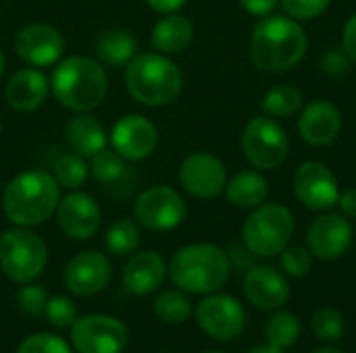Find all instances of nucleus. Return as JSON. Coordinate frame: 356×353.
I'll list each match as a JSON object with an SVG mask.
<instances>
[{
  "mask_svg": "<svg viewBox=\"0 0 356 353\" xmlns=\"http://www.w3.org/2000/svg\"><path fill=\"white\" fill-rule=\"evenodd\" d=\"M307 48L309 37L296 19L267 15L252 27L248 54L259 71L286 73L305 58Z\"/></svg>",
  "mask_w": 356,
  "mask_h": 353,
  "instance_id": "f257e3e1",
  "label": "nucleus"
},
{
  "mask_svg": "<svg viewBox=\"0 0 356 353\" xmlns=\"http://www.w3.org/2000/svg\"><path fill=\"white\" fill-rule=\"evenodd\" d=\"M60 185L48 171L31 169L15 175L2 187V210L15 227L33 229L44 225L56 210Z\"/></svg>",
  "mask_w": 356,
  "mask_h": 353,
  "instance_id": "f03ea898",
  "label": "nucleus"
},
{
  "mask_svg": "<svg viewBox=\"0 0 356 353\" xmlns=\"http://www.w3.org/2000/svg\"><path fill=\"white\" fill-rule=\"evenodd\" d=\"M50 94L73 112H92L108 94V75L96 58L67 56L52 69Z\"/></svg>",
  "mask_w": 356,
  "mask_h": 353,
  "instance_id": "7ed1b4c3",
  "label": "nucleus"
},
{
  "mask_svg": "<svg viewBox=\"0 0 356 353\" xmlns=\"http://www.w3.org/2000/svg\"><path fill=\"white\" fill-rule=\"evenodd\" d=\"M125 89L142 106L173 104L184 89L181 69L161 52H140L125 64Z\"/></svg>",
  "mask_w": 356,
  "mask_h": 353,
  "instance_id": "20e7f679",
  "label": "nucleus"
},
{
  "mask_svg": "<svg viewBox=\"0 0 356 353\" xmlns=\"http://www.w3.org/2000/svg\"><path fill=\"white\" fill-rule=\"evenodd\" d=\"M232 262L225 250L215 243H190L177 250L167 266L173 285L186 293H217L229 279Z\"/></svg>",
  "mask_w": 356,
  "mask_h": 353,
  "instance_id": "39448f33",
  "label": "nucleus"
},
{
  "mask_svg": "<svg viewBox=\"0 0 356 353\" xmlns=\"http://www.w3.org/2000/svg\"><path fill=\"white\" fill-rule=\"evenodd\" d=\"M294 214L284 204H261L252 208L242 227L244 248L252 256H280L292 241Z\"/></svg>",
  "mask_w": 356,
  "mask_h": 353,
  "instance_id": "423d86ee",
  "label": "nucleus"
},
{
  "mask_svg": "<svg viewBox=\"0 0 356 353\" xmlns=\"http://www.w3.org/2000/svg\"><path fill=\"white\" fill-rule=\"evenodd\" d=\"M48 264V248L27 227H13L0 235V268L19 285L35 281Z\"/></svg>",
  "mask_w": 356,
  "mask_h": 353,
  "instance_id": "0eeeda50",
  "label": "nucleus"
},
{
  "mask_svg": "<svg viewBox=\"0 0 356 353\" xmlns=\"http://www.w3.org/2000/svg\"><path fill=\"white\" fill-rule=\"evenodd\" d=\"M240 146L246 160L259 171L280 169L290 152L288 133L267 114L248 121V125L242 131Z\"/></svg>",
  "mask_w": 356,
  "mask_h": 353,
  "instance_id": "6e6552de",
  "label": "nucleus"
},
{
  "mask_svg": "<svg viewBox=\"0 0 356 353\" xmlns=\"http://www.w3.org/2000/svg\"><path fill=\"white\" fill-rule=\"evenodd\" d=\"M71 343L77 353H123L129 343V331L115 316L88 314L73 322Z\"/></svg>",
  "mask_w": 356,
  "mask_h": 353,
  "instance_id": "1a4fd4ad",
  "label": "nucleus"
},
{
  "mask_svg": "<svg viewBox=\"0 0 356 353\" xmlns=\"http://www.w3.org/2000/svg\"><path fill=\"white\" fill-rule=\"evenodd\" d=\"M188 206L181 193L169 185H152L138 193L134 214L138 225L150 231H171L186 218Z\"/></svg>",
  "mask_w": 356,
  "mask_h": 353,
  "instance_id": "9d476101",
  "label": "nucleus"
},
{
  "mask_svg": "<svg viewBox=\"0 0 356 353\" xmlns=\"http://www.w3.org/2000/svg\"><path fill=\"white\" fill-rule=\"evenodd\" d=\"M204 335L215 341H234L244 333L246 312L242 304L225 293H209L194 310Z\"/></svg>",
  "mask_w": 356,
  "mask_h": 353,
  "instance_id": "9b49d317",
  "label": "nucleus"
},
{
  "mask_svg": "<svg viewBox=\"0 0 356 353\" xmlns=\"http://www.w3.org/2000/svg\"><path fill=\"white\" fill-rule=\"evenodd\" d=\"M179 185L198 200H215L225 191L227 169L211 152H192L179 164Z\"/></svg>",
  "mask_w": 356,
  "mask_h": 353,
  "instance_id": "f8f14e48",
  "label": "nucleus"
},
{
  "mask_svg": "<svg viewBox=\"0 0 356 353\" xmlns=\"http://www.w3.org/2000/svg\"><path fill=\"white\" fill-rule=\"evenodd\" d=\"M13 46L17 56L27 67L44 69L60 60L65 52V37L54 25L44 21H31L17 31Z\"/></svg>",
  "mask_w": 356,
  "mask_h": 353,
  "instance_id": "ddd939ff",
  "label": "nucleus"
},
{
  "mask_svg": "<svg viewBox=\"0 0 356 353\" xmlns=\"http://www.w3.org/2000/svg\"><path fill=\"white\" fill-rule=\"evenodd\" d=\"M113 277V264L106 254L98 250H83L75 254L63 273V283L69 293L77 298H94L106 289Z\"/></svg>",
  "mask_w": 356,
  "mask_h": 353,
  "instance_id": "4468645a",
  "label": "nucleus"
},
{
  "mask_svg": "<svg viewBox=\"0 0 356 353\" xmlns=\"http://www.w3.org/2000/svg\"><path fill=\"white\" fill-rule=\"evenodd\" d=\"M108 144L121 158L138 162L154 152L159 144V131L148 117L129 112L117 119L108 133Z\"/></svg>",
  "mask_w": 356,
  "mask_h": 353,
  "instance_id": "2eb2a0df",
  "label": "nucleus"
},
{
  "mask_svg": "<svg viewBox=\"0 0 356 353\" xmlns=\"http://www.w3.org/2000/svg\"><path fill=\"white\" fill-rule=\"evenodd\" d=\"M54 214H56V225L63 231V235L75 241L94 237L102 225V210L98 202L81 189L60 196Z\"/></svg>",
  "mask_w": 356,
  "mask_h": 353,
  "instance_id": "dca6fc26",
  "label": "nucleus"
},
{
  "mask_svg": "<svg viewBox=\"0 0 356 353\" xmlns=\"http://www.w3.org/2000/svg\"><path fill=\"white\" fill-rule=\"evenodd\" d=\"M294 193L300 204L313 212L330 210L338 204L340 185L336 175L323 162H302L294 175Z\"/></svg>",
  "mask_w": 356,
  "mask_h": 353,
  "instance_id": "f3484780",
  "label": "nucleus"
},
{
  "mask_svg": "<svg viewBox=\"0 0 356 353\" xmlns=\"http://www.w3.org/2000/svg\"><path fill=\"white\" fill-rule=\"evenodd\" d=\"M353 237H355L353 225L342 214H323L315 218L307 231L309 252L325 262L342 258L348 252Z\"/></svg>",
  "mask_w": 356,
  "mask_h": 353,
  "instance_id": "a211bd4d",
  "label": "nucleus"
},
{
  "mask_svg": "<svg viewBox=\"0 0 356 353\" xmlns=\"http://www.w3.org/2000/svg\"><path fill=\"white\" fill-rule=\"evenodd\" d=\"M242 289H244L246 300L263 312L280 310L290 300L288 279L280 270H275L273 266H267V264L252 266L244 275Z\"/></svg>",
  "mask_w": 356,
  "mask_h": 353,
  "instance_id": "6ab92c4d",
  "label": "nucleus"
},
{
  "mask_svg": "<svg viewBox=\"0 0 356 353\" xmlns=\"http://www.w3.org/2000/svg\"><path fill=\"white\" fill-rule=\"evenodd\" d=\"M342 131V112L330 100H313L305 106L298 119V133L313 148L330 146Z\"/></svg>",
  "mask_w": 356,
  "mask_h": 353,
  "instance_id": "aec40b11",
  "label": "nucleus"
},
{
  "mask_svg": "<svg viewBox=\"0 0 356 353\" xmlns=\"http://www.w3.org/2000/svg\"><path fill=\"white\" fill-rule=\"evenodd\" d=\"M165 279H167V264L163 256L152 250L131 254L121 273L123 289L136 298L154 293L165 283Z\"/></svg>",
  "mask_w": 356,
  "mask_h": 353,
  "instance_id": "412c9836",
  "label": "nucleus"
},
{
  "mask_svg": "<svg viewBox=\"0 0 356 353\" xmlns=\"http://www.w3.org/2000/svg\"><path fill=\"white\" fill-rule=\"evenodd\" d=\"M50 96V79L35 67L15 71L4 85V100L17 112L38 110Z\"/></svg>",
  "mask_w": 356,
  "mask_h": 353,
  "instance_id": "4be33fe9",
  "label": "nucleus"
},
{
  "mask_svg": "<svg viewBox=\"0 0 356 353\" xmlns=\"http://www.w3.org/2000/svg\"><path fill=\"white\" fill-rule=\"evenodd\" d=\"M63 137L67 146L83 158H92L96 152L108 146V133L104 125L90 112H75V117L65 123Z\"/></svg>",
  "mask_w": 356,
  "mask_h": 353,
  "instance_id": "5701e85b",
  "label": "nucleus"
},
{
  "mask_svg": "<svg viewBox=\"0 0 356 353\" xmlns=\"http://www.w3.org/2000/svg\"><path fill=\"white\" fill-rule=\"evenodd\" d=\"M194 40V25L188 17L171 12L159 19L150 31L152 48L165 56L181 54Z\"/></svg>",
  "mask_w": 356,
  "mask_h": 353,
  "instance_id": "b1692460",
  "label": "nucleus"
},
{
  "mask_svg": "<svg viewBox=\"0 0 356 353\" xmlns=\"http://www.w3.org/2000/svg\"><path fill=\"white\" fill-rule=\"evenodd\" d=\"M94 52L96 60L106 67H125L138 54V40L129 29L113 27L98 35Z\"/></svg>",
  "mask_w": 356,
  "mask_h": 353,
  "instance_id": "393cba45",
  "label": "nucleus"
},
{
  "mask_svg": "<svg viewBox=\"0 0 356 353\" xmlns=\"http://www.w3.org/2000/svg\"><path fill=\"white\" fill-rule=\"evenodd\" d=\"M269 196V183L259 171H240L225 185V198L232 206L252 210L265 204Z\"/></svg>",
  "mask_w": 356,
  "mask_h": 353,
  "instance_id": "a878e982",
  "label": "nucleus"
},
{
  "mask_svg": "<svg viewBox=\"0 0 356 353\" xmlns=\"http://www.w3.org/2000/svg\"><path fill=\"white\" fill-rule=\"evenodd\" d=\"M305 102V94L300 87L292 85V83H280L273 85L265 98H263V112L271 119H286L296 114L302 108Z\"/></svg>",
  "mask_w": 356,
  "mask_h": 353,
  "instance_id": "bb28decb",
  "label": "nucleus"
},
{
  "mask_svg": "<svg viewBox=\"0 0 356 353\" xmlns=\"http://www.w3.org/2000/svg\"><path fill=\"white\" fill-rule=\"evenodd\" d=\"M52 177L56 179V183L60 185V189H81L90 177V164L86 162L83 156H79L77 152H63L54 158L52 162Z\"/></svg>",
  "mask_w": 356,
  "mask_h": 353,
  "instance_id": "cd10ccee",
  "label": "nucleus"
},
{
  "mask_svg": "<svg viewBox=\"0 0 356 353\" xmlns=\"http://www.w3.org/2000/svg\"><path fill=\"white\" fill-rule=\"evenodd\" d=\"M152 310L161 322L171 325V327L184 325L192 316V304H190L186 291H181V289L161 291L152 302Z\"/></svg>",
  "mask_w": 356,
  "mask_h": 353,
  "instance_id": "c85d7f7f",
  "label": "nucleus"
},
{
  "mask_svg": "<svg viewBox=\"0 0 356 353\" xmlns=\"http://www.w3.org/2000/svg\"><path fill=\"white\" fill-rule=\"evenodd\" d=\"M142 241V233L138 227V221L131 218H119L115 221L104 235V246L106 250L117 256V258H127L131 256Z\"/></svg>",
  "mask_w": 356,
  "mask_h": 353,
  "instance_id": "c756f323",
  "label": "nucleus"
},
{
  "mask_svg": "<svg viewBox=\"0 0 356 353\" xmlns=\"http://www.w3.org/2000/svg\"><path fill=\"white\" fill-rule=\"evenodd\" d=\"M265 339L277 350H290L300 339V320L292 312H275L265 325Z\"/></svg>",
  "mask_w": 356,
  "mask_h": 353,
  "instance_id": "7c9ffc66",
  "label": "nucleus"
},
{
  "mask_svg": "<svg viewBox=\"0 0 356 353\" xmlns=\"http://www.w3.org/2000/svg\"><path fill=\"white\" fill-rule=\"evenodd\" d=\"M127 160L121 158L115 150H100L96 152L92 158H90V175L98 181V183H104V185H113L117 183L125 171H127Z\"/></svg>",
  "mask_w": 356,
  "mask_h": 353,
  "instance_id": "2f4dec72",
  "label": "nucleus"
},
{
  "mask_svg": "<svg viewBox=\"0 0 356 353\" xmlns=\"http://www.w3.org/2000/svg\"><path fill=\"white\" fill-rule=\"evenodd\" d=\"M311 327H313V333L321 341H327V343H334V341L342 339V335L346 331V322H344L342 312L332 308V306L317 308L313 318H311Z\"/></svg>",
  "mask_w": 356,
  "mask_h": 353,
  "instance_id": "473e14b6",
  "label": "nucleus"
},
{
  "mask_svg": "<svg viewBox=\"0 0 356 353\" xmlns=\"http://www.w3.org/2000/svg\"><path fill=\"white\" fill-rule=\"evenodd\" d=\"M44 318L50 327H54L58 331L71 329L73 322L77 320V306L65 295L50 298L44 306Z\"/></svg>",
  "mask_w": 356,
  "mask_h": 353,
  "instance_id": "72a5a7b5",
  "label": "nucleus"
},
{
  "mask_svg": "<svg viewBox=\"0 0 356 353\" xmlns=\"http://www.w3.org/2000/svg\"><path fill=\"white\" fill-rule=\"evenodd\" d=\"M280 256L284 273L292 279H305L313 268V254L300 246H288Z\"/></svg>",
  "mask_w": 356,
  "mask_h": 353,
  "instance_id": "f704fd0d",
  "label": "nucleus"
},
{
  "mask_svg": "<svg viewBox=\"0 0 356 353\" xmlns=\"http://www.w3.org/2000/svg\"><path fill=\"white\" fill-rule=\"evenodd\" d=\"M17 353H73L71 347L67 345L65 339L56 337V335H50V333H35V335H29L25 337L19 347Z\"/></svg>",
  "mask_w": 356,
  "mask_h": 353,
  "instance_id": "c9c22d12",
  "label": "nucleus"
},
{
  "mask_svg": "<svg viewBox=\"0 0 356 353\" xmlns=\"http://www.w3.org/2000/svg\"><path fill=\"white\" fill-rule=\"evenodd\" d=\"M48 302V295H46V289L42 285H35L33 281L31 283H25L19 291H17V306L21 308L23 314L27 316H42L44 314V306Z\"/></svg>",
  "mask_w": 356,
  "mask_h": 353,
  "instance_id": "e433bc0d",
  "label": "nucleus"
},
{
  "mask_svg": "<svg viewBox=\"0 0 356 353\" xmlns=\"http://www.w3.org/2000/svg\"><path fill=\"white\" fill-rule=\"evenodd\" d=\"M280 4L288 17L300 19V21H311V19H317L319 15H323L330 8L332 0H280Z\"/></svg>",
  "mask_w": 356,
  "mask_h": 353,
  "instance_id": "4c0bfd02",
  "label": "nucleus"
},
{
  "mask_svg": "<svg viewBox=\"0 0 356 353\" xmlns=\"http://www.w3.org/2000/svg\"><path fill=\"white\" fill-rule=\"evenodd\" d=\"M350 58L348 54L344 52V48H332L327 50L323 56H321V69L325 75H332V77H340V75H346L348 69H350Z\"/></svg>",
  "mask_w": 356,
  "mask_h": 353,
  "instance_id": "58836bf2",
  "label": "nucleus"
},
{
  "mask_svg": "<svg viewBox=\"0 0 356 353\" xmlns=\"http://www.w3.org/2000/svg\"><path fill=\"white\" fill-rule=\"evenodd\" d=\"M240 4L252 17H267L275 10L280 0H240Z\"/></svg>",
  "mask_w": 356,
  "mask_h": 353,
  "instance_id": "ea45409f",
  "label": "nucleus"
},
{
  "mask_svg": "<svg viewBox=\"0 0 356 353\" xmlns=\"http://www.w3.org/2000/svg\"><path fill=\"white\" fill-rule=\"evenodd\" d=\"M342 48L348 54V58L356 62V12L350 15V19L344 25V33H342Z\"/></svg>",
  "mask_w": 356,
  "mask_h": 353,
  "instance_id": "a19ab883",
  "label": "nucleus"
},
{
  "mask_svg": "<svg viewBox=\"0 0 356 353\" xmlns=\"http://www.w3.org/2000/svg\"><path fill=\"white\" fill-rule=\"evenodd\" d=\"M338 206L342 208L344 216H348V218H356V187H348V189L340 191Z\"/></svg>",
  "mask_w": 356,
  "mask_h": 353,
  "instance_id": "79ce46f5",
  "label": "nucleus"
},
{
  "mask_svg": "<svg viewBox=\"0 0 356 353\" xmlns=\"http://www.w3.org/2000/svg\"><path fill=\"white\" fill-rule=\"evenodd\" d=\"M186 2H188V0H146V4H148L152 10L161 12V15L177 12L179 8H184V6H186Z\"/></svg>",
  "mask_w": 356,
  "mask_h": 353,
  "instance_id": "37998d69",
  "label": "nucleus"
},
{
  "mask_svg": "<svg viewBox=\"0 0 356 353\" xmlns=\"http://www.w3.org/2000/svg\"><path fill=\"white\" fill-rule=\"evenodd\" d=\"M250 353H284V350H277L273 345H261V347H254Z\"/></svg>",
  "mask_w": 356,
  "mask_h": 353,
  "instance_id": "c03bdc74",
  "label": "nucleus"
},
{
  "mask_svg": "<svg viewBox=\"0 0 356 353\" xmlns=\"http://www.w3.org/2000/svg\"><path fill=\"white\" fill-rule=\"evenodd\" d=\"M313 353H344L342 350H338V347H319V350H315Z\"/></svg>",
  "mask_w": 356,
  "mask_h": 353,
  "instance_id": "a18cd8bd",
  "label": "nucleus"
},
{
  "mask_svg": "<svg viewBox=\"0 0 356 353\" xmlns=\"http://www.w3.org/2000/svg\"><path fill=\"white\" fill-rule=\"evenodd\" d=\"M4 69H6V56H4V52L0 48V77L4 75Z\"/></svg>",
  "mask_w": 356,
  "mask_h": 353,
  "instance_id": "49530a36",
  "label": "nucleus"
},
{
  "mask_svg": "<svg viewBox=\"0 0 356 353\" xmlns=\"http://www.w3.org/2000/svg\"><path fill=\"white\" fill-rule=\"evenodd\" d=\"M2 187H4V185H2V181H0V196H2Z\"/></svg>",
  "mask_w": 356,
  "mask_h": 353,
  "instance_id": "de8ad7c7",
  "label": "nucleus"
},
{
  "mask_svg": "<svg viewBox=\"0 0 356 353\" xmlns=\"http://www.w3.org/2000/svg\"><path fill=\"white\" fill-rule=\"evenodd\" d=\"M207 353H223V352H207Z\"/></svg>",
  "mask_w": 356,
  "mask_h": 353,
  "instance_id": "09e8293b",
  "label": "nucleus"
},
{
  "mask_svg": "<svg viewBox=\"0 0 356 353\" xmlns=\"http://www.w3.org/2000/svg\"><path fill=\"white\" fill-rule=\"evenodd\" d=\"M0 133H2V125H0Z\"/></svg>",
  "mask_w": 356,
  "mask_h": 353,
  "instance_id": "8fccbe9b",
  "label": "nucleus"
}]
</instances>
